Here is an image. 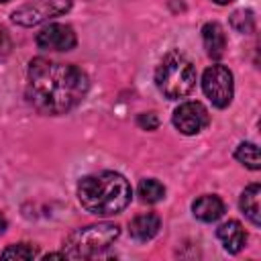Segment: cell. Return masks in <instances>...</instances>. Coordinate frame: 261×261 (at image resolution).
<instances>
[{"instance_id":"cell-18","label":"cell","mask_w":261,"mask_h":261,"mask_svg":"<svg viewBox=\"0 0 261 261\" xmlns=\"http://www.w3.org/2000/svg\"><path fill=\"white\" fill-rule=\"evenodd\" d=\"M137 124H139L143 130H155V128L159 126V118H157L155 112H143V114H139Z\"/></svg>"},{"instance_id":"cell-16","label":"cell","mask_w":261,"mask_h":261,"mask_svg":"<svg viewBox=\"0 0 261 261\" xmlns=\"http://www.w3.org/2000/svg\"><path fill=\"white\" fill-rule=\"evenodd\" d=\"M230 27H232L237 33H243V35L253 33V29H255V16H253V12L247 10V8L234 10V12L230 14Z\"/></svg>"},{"instance_id":"cell-1","label":"cell","mask_w":261,"mask_h":261,"mask_svg":"<svg viewBox=\"0 0 261 261\" xmlns=\"http://www.w3.org/2000/svg\"><path fill=\"white\" fill-rule=\"evenodd\" d=\"M88 75L71 65L47 57H35L27 69V98L43 114H65L88 94Z\"/></svg>"},{"instance_id":"cell-19","label":"cell","mask_w":261,"mask_h":261,"mask_svg":"<svg viewBox=\"0 0 261 261\" xmlns=\"http://www.w3.org/2000/svg\"><path fill=\"white\" fill-rule=\"evenodd\" d=\"M12 51V41L8 37V33L0 27V61H4Z\"/></svg>"},{"instance_id":"cell-22","label":"cell","mask_w":261,"mask_h":261,"mask_svg":"<svg viewBox=\"0 0 261 261\" xmlns=\"http://www.w3.org/2000/svg\"><path fill=\"white\" fill-rule=\"evenodd\" d=\"M0 2H8V0H0Z\"/></svg>"},{"instance_id":"cell-21","label":"cell","mask_w":261,"mask_h":261,"mask_svg":"<svg viewBox=\"0 0 261 261\" xmlns=\"http://www.w3.org/2000/svg\"><path fill=\"white\" fill-rule=\"evenodd\" d=\"M212 2H216V4H220V6H224V4H230L232 0H212Z\"/></svg>"},{"instance_id":"cell-3","label":"cell","mask_w":261,"mask_h":261,"mask_svg":"<svg viewBox=\"0 0 261 261\" xmlns=\"http://www.w3.org/2000/svg\"><path fill=\"white\" fill-rule=\"evenodd\" d=\"M155 84L169 100L186 98L196 86V67L179 51H169L155 69Z\"/></svg>"},{"instance_id":"cell-17","label":"cell","mask_w":261,"mask_h":261,"mask_svg":"<svg viewBox=\"0 0 261 261\" xmlns=\"http://www.w3.org/2000/svg\"><path fill=\"white\" fill-rule=\"evenodd\" d=\"M37 247H33L31 243H16V245H8L2 251V259H18V261H29L37 257Z\"/></svg>"},{"instance_id":"cell-12","label":"cell","mask_w":261,"mask_h":261,"mask_svg":"<svg viewBox=\"0 0 261 261\" xmlns=\"http://www.w3.org/2000/svg\"><path fill=\"white\" fill-rule=\"evenodd\" d=\"M202 43H204V49H206L208 57L220 59L224 55V49H226L224 29L218 22H206L202 27Z\"/></svg>"},{"instance_id":"cell-14","label":"cell","mask_w":261,"mask_h":261,"mask_svg":"<svg viewBox=\"0 0 261 261\" xmlns=\"http://www.w3.org/2000/svg\"><path fill=\"white\" fill-rule=\"evenodd\" d=\"M234 159L239 163H243L245 167L257 171L261 167V159H259V147L255 143H241L234 151Z\"/></svg>"},{"instance_id":"cell-6","label":"cell","mask_w":261,"mask_h":261,"mask_svg":"<svg viewBox=\"0 0 261 261\" xmlns=\"http://www.w3.org/2000/svg\"><path fill=\"white\" fill-rule=\"evenodd\" d=\"M202 90L216 108H226L234 94V82L230 69L220 63L210 65L202 75Z\"/></svg>"},{"instance_id":"cell-13","label":"cell","mask_w":261,"mask_h":261,"mask_svg":"<svg viewBox=\"0 0 261 261\" xmlns=\"http://www.w3.org/2000/svg\"><path fill=\"white\" fill-rule=\"evenodd\" d=\"M259 198H261V188H259V184H251V186H247V188L243 190L241 202H239L243 214H245L255 226L261 224V206H259Z\"/></svg>"},{"instance_id":"cell-8","label":"cell","mask_w":261,"mask_h":261,"mask_svg":"<svg viewBox=\"0 0 261 261\" xmlns=\"http://www.w3.org/2000/svg\"><path fill=\"white\" fill-rule=\"evenodd\" d=\"M35 41H37V45L41 49H47V51H69L77 43L73 29L67 27V24H59V22L43 27L37 33Z\"/></svg>"},{"instance_id":"cell-5","label":"cell","mask_w":261,"mask_h":261,"mask_svg":"<svg viewBox=\"0 0 261 261\" xmlns=\"http://www.w3.org/2000/svg\"><path fill=\"white\" fill-rule=\"evenodd\" d=\"M73 0H31L12 12V22L20 27H37L45 20L65 14Z\"/></svg>"},{"instance_id":"cell-10","label":"cell","mask_w":261,"mask_h":261,"mask_svg":"<svg viewBox=\"0 0 261 261\" xmlns=\"http://www.w3.org/2000/svg\"><path fill=\"white\" fill-rule=\"evenodd\" d=\"M192 212L202 222H214L224 214V202L214 194H204L194 200Z\"/></svg>"},{"instance_id":"cell-15","label":"cell","mask_w":261,"mask_h":261,"mask_svg":"<svg viewBox=\"0 0 261 261\" xmlns=\"http://www.w3.org/2000/svg\"><path fill=\"white\" fill-rule=\"evenodd\" d=\"M139 196H141L143 202L155 204V202L163 200V196H165V186H163L161 181L153 179V177L143 179V181L139 184Z\"/></svg>"},{"instance_id":"cell-4","label":"cell","mask_w":261,"mask_h":261,"mask_svg":"<svg viewBox=\"0 0 261 261\" xmlns=\"http://www.w3.org/2000/svg\"><path fill=\"white\" fill-rule=\"evenodd\" d=\"M120 234L118 224L114 222H98L80 226L67 234L63 241V253L67 259H90L102 255Z\"/></svg>"},{"instance_id":"cell-7","label":"cell","mask_w":261,"mask_h":261,"mask_svg":"<svg viewBox=\"0 0 261 261\" xmlns=\"http://www.w3.org/2000/svg\"><path fill=\"white\" fill-rule=\"evenodd\" d=\"M208 110L200 102H184L173 110V126L184 135H198L208 126Z\"/></svg>"},{"instance_id":"cell-20","label":"cell","mask_w":261,"mask_h":261,"mask_svg":"<svg viewBox=\"0 0 261 261\" xmlns=\"http://www.w3.org/2000/svg\"><path fill=\"white\" fill-rule=\"evenodd\" d=\"M6 226H8V222H6V218L0 214V234H4V230H6Z\"/></svg>"},{"instance_id":"cell-2","label":"cell","mask_w":261,"mask_h":261,"mask_svg":"<svg viewBox=\"0 0 261 261\" xmlns=\"http://www.w3.org/2000/svg\"><path fill=\"white\" fill-rule=\"evenodd\" d=\"M133 190L124 175L116 171H100L80 179L77 200L96 216H112L122 212L130 202Z\"/></svg>"},{"instance_id":"cell-11","label":"cell","mask_w":261,"mask_h":261,"mask_svg":"<svg viewBox=\"0 0 261 261\" xmlns=\"http://www.w3.org/2000/svg\"><path fill=\"white\" fill-rule=\"evenodd\" d=\"M216 234H218V241L222 243V247L228 253H239L245 247V243H247L245 228L241 226L239 220H226V222H222L218 226Z\"/></svg>"},{"instance_id":"cell-9","label":"cell","mask_w":261,"mask_h":261,"mask_svg":"<svg viewBox=\"0 0 261 261\" xmlns=\"http://www.w3.org/2000/svg\"><path fill=\"white\" fill-rule=\"evenodd\" d=\"M161 228V218L153 212H145V214H139L135 216L130 222H128V232L135 241H151Z\"/></svg>"}]
</instances>
